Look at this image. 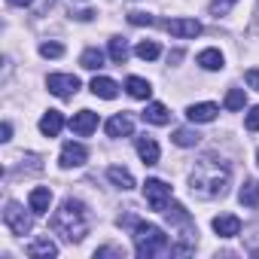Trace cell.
I'll list each match as a JSON object with an SVG mask.
<instances>
[{
	"label": "cell",
	"instance_id": "1",
	"mask_svg": "<svg viewBox=\"0 0 259 259\" xmlns=\"http://www.w3.org/2000/svg\"><path fill=\"white\" fill-rule=\"evenodd\" d=\"M232 180V168L217 159V156H201L189 174V192L201 201H210V198H223L226 195V186Z\"/></svg>",
	"mask_w": 259,
	"mask_h": 259
},
{
	"label": "cell",
	"instance_id": "2",
	"mask_svg": "<svg viewBox=\"0 0 259 259\" xmlns=\"http://www.w3.org/2000/svg\"><path fill=\"white\" fill-rule=\"evenodd\" d=\"M49 226H52V232L61 235L67 244H79V241L89 235L92 220H89V210H85L82 201H76V198H64L61 207L52 213Z\"/></svg>",
	"mask_w": 259,
	"mask_h": 259
},
{
	"label": "cell",
	"instance_id": "3",
	"mask_svg": "<svg viewBox=\"0 0 259 259\" xmlns=\"http://www.w3.org/2000/svg\"><path fill=\"white\" fill-rule=\"evenodd\" d=\"M135 253H138L141 259H153V256H159V253H171V241H168V235H165L159 226H153V223H138V226H135Z\"/></svg>",
	"mask_w": 259,
	"mask_h": 259
},
{
	"label": "cell",
	"instance_id": "4",
	"mask_svg": "<svg viewBox=\"0 0 259 259\" xmlns=\"http://www.w3.org/2000/svg\"><path fill=\"white\" fill-rule=\"evenodd\" d=\"M34 213V210H31ZM31 213H25V207L19 204V201H10L7 204V210H4V223H7V229L13 232V235H31V229H34V220H31Z\"/></svg>",
	"mask_w": 259,
	"mask_h": 259
},
{
	"label": "cell",
	"instance_id": "5",
	"mask_svg": "<svg viewBox=\"0 0 259 259\" xmlns=\"http://www.w3.org/2000/svg\"><path fill=\"white\" fill-rule=\"evenodd\" d=\"M144 198H147V204H150L153 210L165 213V207L171 204V186H168L165 180H156V177H150V180L144 183Z\"/></svg>",
	"mask_w": 259,
	"mask_h": 259
},
{
	"label": "cell",
	"instance_id": "6",
	"mask_svg": "<svg viewBox=\"0 0 259 259\" xmlns=\"http://www.w3.org/2000/svg\"><path fill=\"white\" fill-rule=\"evenodd\" d=\"M46 89H49L55 98H73V95L79 92V79H76L73 73H49Z\"/></svg>",
	"mask_w": 259,
	"mask_h": 259
},
{
	"label": "cell",
	"instance_id": "7",
	"mask_svg": "<svg viewBox=\"0 0 259 259\" xmlns=\"http://www.w3.org/2000/svg\"><path fill=\"white\" fill-rule=\"evenodd\" d=\"M165 28H168L174 37H180V40H192V37L201 34V22H195V19H168Z\"/></svg>",
	"mask_w": 259,
	"mask_h": 259
},
{
	"label": "cell",
	"instance_id": "8",
	"mask_svg": "<svg viewBox=\"0 0 259 259\" xmlns=\"http://www.w3.org/2000/svg\"><path fill=\"white\" fill-rule=\"evenodd\" d=\"M85 159H89V150L82 147V144H73V141H67L64 147H61V168H79V165H85Z\"/></svg>",
	"mask_w": 259,
	"mask_h": 259
},
{
	"label": "cell",
	"instance_id": "9",
	"mask_svg": "<svg viewBox=\"0 0 259 259\" xmlns=\"http://www.w3.org/2000/svg\"><path fill=\"white\" fill-rule=\"evenodd\" d=\"M95 128H98V113H92V110H79V113H73V119H70V132H73V135L89 138Z\"/></svg>",
	"mask_w": 259,
	"mask_h": 259
},
{
	"label": "cell",
	"instance_id": "10",
	"mask_svg": "<svg viewBox=\"0 0 259 259\" xmlns=\"http://www.w3.org/2000/svg\"><path fill=\"white\" fill-rule=\"evenodd\" d=\"M104 128H107V138H132V132H135L132 119H128L125 113H116V116H110Z\"/></svg>",
	"mask_w": 259,
	"mask_h": 259
},
{
	"label": "cell",
	"instance_id": "11",
	"mask_svg": "<svg viewBox=\"0 0 259 259\" xmlns=\"http://www.w3.org/2000/svg\"><path fill=\"white\" fill-rule=\"evenodd\" d=\"M28 256L31 259H55L58 256V244L52 238H34L28 244Z\"/></svg>",
	"mask_w": 259,
	"mask_h": 259
},
{
	"label": "cell",
	"instance_id": "12",
	"mask_svg": "<svg viewBox=\"0 0 259 259\" xmlns=\"http://www.w3.org/2000/svg\"><path fill=\"white\" fill-rule=\"evenodd\" d=\"M217 113H220V107L210 104V101H204V104H192V107L186 110V119L195 122V125H201V122H213Z\"/></svg>",
	"mask_w": 259,
	"mask_h": 259
},
{
	"label": "cell",
	"instance_id": "13",
	"mask_svg": "<svg viewBox=\"0 0 259 259\" xmlns=\"http://www.w3.org/2000/svg\"><path fill=\"white\" fill-rule=\"evenodd\" d=\"M49 204H52V189L49 186H37V189H31V195H28V207L40 217V213H49Z\"/></svg>",
	"mask_w": 259,
	"mask_h": 259
},
{
	"label": "cell",
	"instance_id": "14",
	"mask_svg": "<svg viewBox=\"0 0 259 259\" xmlns=\"http://www.w3.org/2000/svg\"><path fill=\"white\" fill-rule=\"evenodd\" d=\"M213 232L220 238H235V235H241V220L235 213H220L213 220Z\"/></svg>",
	"mask_w": 259,
	"mask_h": 259
},
{
	"label": "cell",
	"instance_id": "15",
	"mask_svg": "<svg viewBox=\"0 0 259 259\" xmlns=\"http://www.w3.org/2000/svg\"><path fill=\"white\" fill-rule=\"evenodd\" d=\"M61 128H64V116H61V110H46L43 119H40V132H43L46 138H58V135H61Z\"/></svg>",
	"mask_w": 259,
	"mask_h": 259
},
{
	"label": "cell",
	"instance_id": "16",
	"mask_svg": "<svg viewBox=\"0 0 259 259\" xmlns=\"http://www.w3.org/2000/svg\"><path fill=\"white\" fill-rule=\"evenodd\" d=\"M89 89H92L98 98H104V101H113V98L119 95V85H116L110 76H95V79L89 82Z\"/></svg>",
	"mask_w": 259,
	"mask_h": 259
},
{
	"label": "cell",
	"instance_id": "17",
	"mask_svg": "<svg viewBox=\"0 0 259 259\" xmlns=\"http://www.w3.org/2000/svg\"><path fill=\"white\" fill-rule=\"evenodd\" d=\"M141 116H144V122H150V125H168V122H171L168 107H165V104H159V101L147 104V110H144Z\"/></svg>",
	"mask_w": 259,
	"mask_h": 259
},
{
	"label": "cell",
	"instance_id": "18",
	"mask_svg": "<svg viewBox=\"0 0 259 259\" xmlns=\"http://www.w3.org/2000/svg\"><path fill=\"white\" fill-rule=\"evenodd\" d=\"M125 89H128V95L138 98V101H150V95H153V85L144 76H128L125 79Z\"/></svg>",
	"mask_w": 259,
	"mask_h": 259
},
{
	"label": "cell",
	"instance_id": "19",
	"mask_svg": "<svg viewBox=\"0 0 259 259\" xmlns=\"http://www.w3.org/2000/svg\"><path fill=\"white\" fill-rule=\"evenodd\" d=\"M107 177H110V183L119 186V189H135V177H132V171H128V168L110 165V168H107Z\"/></svg>",
	"mask_w": 259,
	"mask_h": 259
},
{
	"label": "cell",
	"instance_id": "20",
	"mask_svg": "<svg viewBox=\"0 0 259 259\" xmlns=\"http://www.w3.org/2000/svg\"><path fill=\"white\" fill-rule=\"evenodd\" d=\"M138 156L144 159V165H156L159 162V144L153 138H138Z\"/></svg>",
	"mask_w": 259,
	"mask_h": 259
},
{
	"label": "cell",
	"instance_id": "21",
	"mask_svg": "<svg viewBox=\"0 0 259 259\" xmlns=\"http://www.w3.org/2000/svg\"><path fill=\"white\" fill-rule=\"evenodd\" d=\"M198 64H201L204 70H223L226 58H223L220 49H201V52H198Z\"/></svg>",
	"mask_w": 259,
	"mask_h": 259
},
{
	"label": "cell",
	"instance_id": "22",
	"mask_svg": "<svg viewBox=\"0 0 259 259\" xmlns=\"http://www.w3.org/2000/svg\"><path fill=\"white\" fill-rule=\"evenodd\" d=\"M238 201L244 207H259V183L256 180H244V186L238 192Z\"/></svg>",
	"mask_w": 259,
	"mask_h": 259
},
{
	"label": "cell",
	"instance_id": "23",
	"mask_svg": "<svg viewBox=\"0 0 259 259\" xmlns=\"http://www.w3.org/2000/svg\"><path fill=\"white\" fill-rule=\"evenodd\" d=\"M171 141H174L177 147H195V144L201 141V135L195 132V128H177V132L171 135Z\"/></svg>",
	"mask_w": 259,
	"mask_h": 259
},
{
	"label": "cell",
	"instance_id": "24",
	"mask_svg": "<svg viewBox=\"0 0 259 259\" xmlns=\"http://www.w3.org/2000/svg\"><path fill=\"white\" fill-rule=\"evenodd\" d=\"M79 64H82L85 70H101V67H104V52H101V49H85V52L79 55Z\"/></svg>",
	"mask_w": 259,
	"mask_h": 259
},
{
	"label": "cell",
	"instance_id": "25",
	"mask_svg": "<svg viewBox=\"0 0 259 259\" xmlns=\"http://www.w3.org/2000/svg\"><path fill=\"white\" fill-rule=\"evenodd\" d=\"M110 58H113V64H125L128 61V43L122 37H113L110 40Z\"/></svg>",
	"mask_w": 259,
	"mask_h": 259
},
{
	"label": "cell",
	"instance_id": "26",
	"mask_svg": "<svg viewBox=\"0 0 259 259\" xmlns=\"http://www.w3.org/2000/svg\"><path fill=\"white\" fill-rule=\"evenodd\" d=\"M159 43H153V40H141L138 46H135V55L138 58H144V61H153V58H159Z\"/></svg>",
	"mask_w": 259,
	"mask_h": 259
},
{
	"label": "cell",
	"instance_id": "27",
	"mask_svg": "<svg viewBox=\"0 0 259 259\" xmlns=\"http://www.w3.org/2000/svg\"><path fill=\"white\" fill-rule=\"evenodd\" d=\"M244 107H247L244 89H229V95H226V110H244Z\"/></svg>",
	"mask_w": 259,
	"mask_h": 259
},
{
	"label": "cell",
	"instance_id": "28",
	"mask_svg": "<svg viewBox=\"0 0 259 259\" xmlns=\"http://www.w3.org/2000/svg\"><path fill=\"white\" fill-rule=\"evenodd\" d=\"M238 4V0H210V16H229L232 13V7Z\"/></svg>",
	"mask_w": 259,
	"mask_h": 259
},
{
	"label": "cell",
	"instance_id": "29",
	"mask_svg": "<svg viewBox=\"0 0 259 259\" xmlns=\"http://www.w3.org/2000/svg\"><path fill=\"white\" fill-rule=\"evenodd\" d=\"M40 55L43 58H61L64 55V46L61 43H40Z\"/></svg>",
	"mask_w": 259,
	"mask_h": 259
},
{
	"label": "cell",
	"instance_id": "30",
	"mask_svg": "<svg viewBox=\"0 0 259 259\" xmlns=\"http://www.w3.org/2000/svg\"><path fill=\"white\" fill-rule=\"evenodd\" d=\"M244 125L250 128V132H259V104H256V107H250V113H247Z\"/></svg>",
	"mask_w": 259,
	"mask_h": 259
},
{
	"label": "cell",
	"instance_id": "31",
	"mask_svg": "<svg viewBox=\"0 0 259 259\" xmlns=\"http://www.w3.org/2000/svg\"><path fill=\"white\" fill-rule=\"evenodd\" d=\"M128 22H132V25H153V16L150 13H132V16H128Z\"/></svg>",
	"mask_w": 259,
	"mask_h": 259
},
{
	"label": "cell",
	"instance_id": "32",
	"mask_svg": "<svg viewBox=\"0 0 259 259\" xmlns=\"http://www.w3.org/2000/svg\"><path fill=\"white\" fill-rule=\"evenodd\" d=\"M95 256L101 259V256H119L122 259V250H116V247H101V250H95Z\"/></svg>",
	"mask_w": 259,
	"mask_h": 259
},
{
	"label": "cell",
	"instance_id": "33",
	"mask_svg": "<svg viewBox=\"0 0 259 259\" xmlns=\"http://www.w3.org/2000/svg\"><path fill=\"white\" fill-rule=\"evenodd\" d=\"M247 85L259 92V70H247Z\"/></svg>",
	"mask_w": 259,
	"mask_h": 259
},
{
	"label": "cell",
	"instance_id": "34",
	"mask_svg": "<svg viewBox=\"0 0 259 259\" xmlns=\"http://www.w3.org/2000/svg\"><path fill=\"white\" fill-rule=\"evenodd\" d=\"M0 135H4L0 141H10V138H13V125H10V122H4V128H0Z\"/></svg>",
	"mask_w": 259,
	"mask_h": 259
},
{
	"label": "cell",
	"instance_id": "35",
	"mask_svg": "<svg viewBox=\"0 0 259 259\" xmlns=\"http://www.w3.org/2000/svg\"><path fill=\"white\" fill-rule=\"evenodd\" d=\"M92 16H95V13H92V10H82V13H76V19H79V22H89V19H92Z\"/></svg>",
	"mask_w": 259,
	"mask_h": 259
},
{
	"label": "cell",
	"instance_id": "36",
	"mask_svg": "<svg viewBox=\"0 0 259 259\" xmlns=\"http://www.w3.org/2000/svg\"><path fill=\"white\" fill-rule=\"evenodd\" d=\"M10 4H13V7H31L34 0H10Z\"/></svg>",
	"mask_w": 259,
	"mask_h": 259
},
{
	"label": "cell",
	"instance_id": "37",
	"mask_svg": "<svg viewBox=\"0 0 259 259\" xmlns=\"http://www.w3.org/2000/svg\"><path fill=\"white\" fill-rule=\"evenodd\" d=\"M256 162H259V150H256Z\"/></svg>",
	"mask_w": 259,
	"mask_h": 259
}]
</instances>
